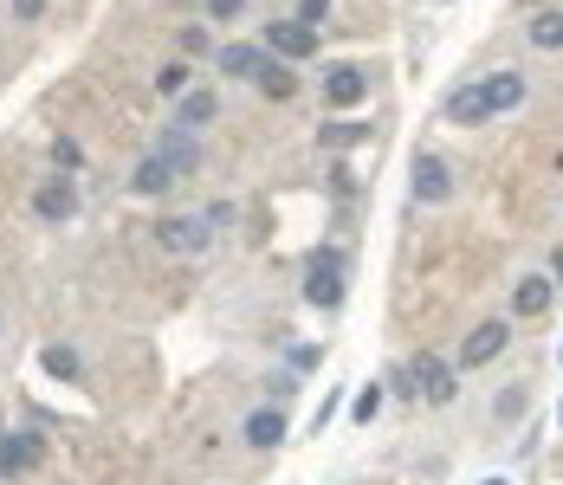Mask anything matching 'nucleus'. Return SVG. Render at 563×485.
Segmentation results:
<instances>
[{"mask_svg":"<svg viewBox=\"0 0 563 485\" xmlns=\"http://www.w3.org/2000/svg\"><path fill=\"white\" fill-rule=\"evenodd\" d=\"M305 298L318 304V311H337V304H343V253H337V246L305 253Z\"/></svg>","mask_w":563,"mask_h":485,"instance_id":"1","label":"nucleus"},{"mask_svg":"<svg viewBox=\"0 0 563 485\" xmlns=\"http://www.w3.org/2000/svg\"><path fill=\"white\" fill-rule=\"evenodd\" d=\"M408 376H415V395L421 401H453V395H460V369H453L447 363V356H415V369H408Z\"/></svg>","mask_w":563,"mask_h":485,"instance_id":"2","label":"nucleus"},{"mask_svg":"<svg viewBox=\"0 0 563 485\" xmlns=\"http://www.w3.org/2000/svg\"><path fill=\"white\" fill-rule=\"evenodd\" d=\"M259 46H266L279 65H285V59H292V65H305L311 52H318V33H311V26H298V20H272Z\"/></svg>","mask_w":563,"mask_h":485,"instance_id":"3","label":"nucleus"},{"mask_svg":"<svg viewBox=\"0 0 563 485\" xmlns=\"http://www.w3.org/2000/svg\"><path fill=\"white\" fill-rule=\"evenodd\" d=\"M156 240L169 246V253H208L214 227H208V220H188V214H175V220H162V227H156Z\"/></svg>","mask_w":563,"mask_h":485,"instance_id":"4","label":"nucleus"},{"mask_svg":"<svg viewBox=\"0 0 563 485\" xmlns=\"http://www.w3.org/2000/svg\"><path fill=\"white\" fill-rule=\"evenodd\" d=\"M214 65H221L227 78H266L279 59H272L266 46H253V39H240V46H221V59H214Z\"/></svg>","mask_w":563,"mask_h":485,"instance_id":"5","label":"nucleus"},{"mask_svg":"<svg viewBox=\"0 0 563 485\" xmlns=\"http://www.w3.org/2000/svg\"><path fill=\"white\" fill-rule=\"evenodd\" d=\"M369 97V78L356 72V65H331V72H324V104L331 110H356Z\"/></svg>","mask_w":563,"mask_h":485,"instance_id":"6","label":"nucleus"},{"mask_svg":"<svg viewBox=\"0 0 563 485\" xmlns=\"http://www.w3.org/2000/svg\"><path fill=\"white\" fill-rule=\"evenodd\" d=\"M505 343H512V330H505V324H499V317H492V324H479V330H473V337H466V343H460V369H486V363H492V356H499V350H505Z\"/></svg>","mask_w":563,"mask_h":485,"instance_id":"7","label":"nucleus"},{"mask_svg":"<svg viewBox=\"0 0 563 485\" xmlns=\"http://www.w3.org/2000/svg\"><path fill=\"white\" fill-rule=\"evenodd\" d=\"M33 207H39V220H72L78 214V188H72V175H46L33 194Z\"/></svg>","mask_w":563,"mask_h":485,"instance_id":"8","label":"nucleus"},{"mask_svg":"<svg viewBox=\"0 0 563 485\" xmlns=\"http://www.w3.org/2000/svg\"><path fill=\"white\" fill-rule=\"evenodd\" d=\"M415 201H428V207L453 201V169H447L441 156H421L415 162Z\"/></svg>","mask_w":563,"mask_h":485,"instance_id":"9","label":"nucleus"},{"mask_svg":"<svg viewBox=\"0 0 563 485\" xmlns=\"http://www.w3.org/2000/svg\"><path fill=\"white\" fill-rule=\"evenodd\" d=\"M279 440H285V414L279 408H253V414H246V447L272 453Z\"/></svg>","mask_w":563,"mask_h":485,"instance_id":"10","label":"nucleus"},{"mask_svg":"<svg viewBox=\"0 0 563 485\" xmlns=\"http://www.w3.org/2000/svg\"><path fill=\"white\" fill-rule=\"evenodd\" d=\"M175 175H182V169H175V162H169V156H156V149H149V156H143V162H136V175H130V188H136V194H162V188H169V182H175Z\"/></svg>","mask_w":563,"mask_h":485,"instance_id":"11","label":"nucleus"},{"mask_svg":"<svg viewBox=\"0 0 563 485\" xmlns=\"http://www.w3.org/2000/svg\"><path fill=\"white\" fill-rule=\"evenodd\" d=\"M492 104H486V85H460L447 97V123H486Z\"/></svg>","mask_w":563,"mask_h":485,"instance_id":"12","label":"nucleus"},{"mask_svg":"<svg viewBox=\"0 0 563 485\" xmlns=\"http://www.w3.org/2000/svg\"><path fill=\"white\" fill-rule=\"evenodd\" d=\"M551 298H557V279H518L512 311L518 317H544V311H551Z\"/></svg>","mask_w":563,"mask_h":485,"instance_id":"13","label":"nucleus"},{"mask_svg":"<svg viewBox=\"0 0 563 485\" xmlns=\"http://www.w3.org/2000/svg\"><path fill=\"white\" fill-rule=\"evenodd\" d=\"M39 466V434H0V473H26Z\"/></svg>","mask_w":563,"mask_h":485,"instance_id":"14","label":"nucleus"},{"mask_svg":"<svg viewBox=\"0 0 563 485\" xmlns=\"http://www.w3.org/2000/svg\"><path fill=\"white\" fill-rule=\"evenodd\" d=\"M486 104H492V117H499V110H518L525 104V72H492L486 78Z\"/></svg>","mask_w":563,"mask_h":485,"instance_id":"15","label":"nucleus"},{"mask_svg":"<svg viewBox=\"0 0 563 485\" xmlns=\"http://www.w3.org/2000/svg\"><path fill=\"white\" fill-rule=\"evenodd\" d=\"M39 369H46L52 382H78V376H85V363H78L72 343H46V350H39Z\"/></svg>","mask_w":563,"mask_h":485,"instance_id":"16","label":"nucleus"},{"mask_svg":"<svg viewBox=\"0 0 563 485\" xmlns=\"http://www.w3.org/2000/svg\"><path fill=\"white\" fill-rule=\"evenodd\" d=\"M214 110H221V104H214V91H188V97H182V117H175V123H182V130H208Z\"/></svg>","mask_w":563,"mask_h":485,"instance_id":"17","label":"nucleus"},{"mask_svg":"<svg viewBox=\"0 0 563 485\" xmlns=\"http://www.w3.org/2000/svg\"><path fill=\"white\" fill-rule=\"evenodd\" d=\"M363 136H369V123H324V130H318V143L331 149V156H343V149H356Z\"/></svg>","mask_w":563,"mask_h":485,"instance_id":"18","label":"nucleus"},{"mask_svg":"<svg viewBox=\"0 0 563 485\" xmlns=\"http://www.w3.org/2000/svg\"><path fill=\"white\" fill-rule=\"evenodd\" d=\"M531 46H538V52H563V13H538V20H531Z\"/></svg>","mask_w":563,"mask_h":485,"instance_id":"19","label":"nucleus"},{"mask_svg":"<svg viewBox=\"0 0 563 485\" xmlns=\"http://www.w3.org/2000/svg\"><path fill=\"white\" fill-rule=\"evenodd\" d=\"M188 78H195L188 65H162V72H156V91H162V97H182V91H188Z\"/></svg>","mask_w":563,"mask_h":485,"instance_id":"20","label":"nucleus"},{"mask_svg":"<svg viewBox=\"0 0 563 485\" xmlns=\"http://www.w3.org/2000/svg\"><path fill=\"white\" fill-rule=\"evenodd\" d=\"M259 85H266V97H292V91H298V78L285 72V65H272V72L259 78Z\"/></svg>","mask_w":563,"mask_h":485,"instance_id":"21","label":"nucleus"},{"mask_svg":"<svg viewBox=\"0 0 563 485\" xmlns=\"http://www.w3.org/2000/svg\"><path fill=\"white\" fill-rule=\"evenodd\" d=\"M324 13H331V0H298V26H311V33H318Z\"/></svg>","mask_w":563,"mask_h":485,"instance_id":"22","label":"nucleus"},{"mask_svg":"<svg viewBox=\"0 0 563 485\" xmlns=\"http://www.w3.org/2000/svg\"><path fill=\"white\" fill-rule=\"evenodd\" d=\"M182 52H201V59H208V52H214L208 26H188V33H182Z\"/></svg>","mask_w":563,"mask_h":485,"instance_id":"23","label":"nucleus"},{"mask_svg":"<svg viewBox=\"0 0 563 485\" xmlns=\"http://www.w3.org/2000/svg\"><path fill=\"white\" fill-rule=\"evenodd\" d=\"M376 408H382V388H363V395H356V421H369Z\"/></svg>","mask_w":563,"mask_h":485,"instance_id":"24","label":"nucleus"},{"mask_svg":"<svg viewBox=\"0 0 563 485\" xmlns=\"http://www.w3.org/2000/svg\"><path fill=\"white\" fill-rule=\"evenodd\" d=\"M208 13H214V20H240L246 0H208Z\"/></svg>","mask_w":563,"mask_h":485,"instance_id":"25","label":"nucleus"},{"mask_svg":"<svg viewBox=\"0 0 563 485\" xmlns=\"http://www.w3.org/2000/svg\"><path fill=\"white\" fill-rule=\"evenodd\" d=\"M13 13H20V20H39V13H46V0H13Z\"/></svg>","mask_w":563,"mask_h":485,"instance_id":"26","label":"nucleus"},{"mask_svg":"<svg viewBox=\"0 0 563 485\" xmlns=\"http://www.w3.org/2000/svg\"><path fill=\"white\" fill-rule=\"evenodd\" d=\"M557 285H563V253H557Z\"/></svg>","mask_w":563,"mask_h":485,"instance_id":"27","label":"nucleus"},{"mask_svg":"<svg viewBox=\"0 0 563 485\" xmlns=\"http://www.w3.org/2000/svg\"><path fill=\"white\" fill-rule=\"evenodd\" d=\"M486 485H505V479H486Z\"/></svg>","mask_w":563,"mask_h":485,"instance_id":"28","label":"nucleus"}]
</instances>
